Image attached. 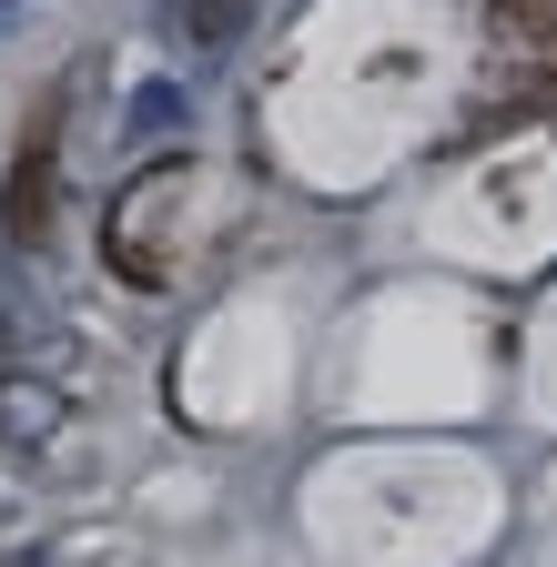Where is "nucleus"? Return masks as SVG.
Returning <instances> with one entry per match:
<instances>
[{
  "label": "nucleus",
  "instance_id": "obj_1",
  "mask_svg": "<svg viewBox=\"0 0 557 567\" xmlns=\"http://www.w3.org/2000/svg\"><path fill=\"white\" fill-rule=\"evenodd\" d=\"M51 142H61V92L31 112V132H21V153H11V203H0V213H11V244H41V224H51Z\"/></svg>",
  "mask_w": 557,
  "mask_h": 567
},
{
  "label": "nucleus",
  "instance_id": "obj_3",
  "mask_svg": "<svg viewBox=\"0 0 557 567\" xmlns=\"http://www.w3.org/2000/svg\"><path fill=\"white\" fill-rule=\"evenodd\" d=\"M244 21H254V0H173V31H183L193 51H224Z\"/></svg>",
  "mask_w": 557,
  "mask_h": 567
},
{
  "label": "nucleus",
  "instance_id": "obj_5",
  "mask_svg": "<svg viewBox=\"0 0 557 567\" xmlns=\"http://www.w3.org/2000/svg\"><path fill=\"white\" fill-rule=\"evenodd\" d=\"M0 567H41V557H0Z\"/></svg>",
  "mask_w": 557,
  "mask_h": 567
},
{
  "label": "nucleus",
  "instance_id": "obj_2",
  "mask_svg": "<svg viewBox=\"0 0 557 567\" xmlns=\"http://www.w3.org/2000/svg\"><path fill=\"white\" fill-rule=\"evenodd\" d=\"M61 436H72V405H61L51 385H31V375H11V385H0V446H61Z\"/></svg>",
  "mask_w": 557,
  "mask_h": 567
},
{
  "label": "nucleus",
  "instance_id": "obj_4",
  "mask_svg": "<svg viewBox=\"0 0 557 567\" xmlns=\"http://www.w3.org/2000/svg\"><path fill=\"white\" fill-rule=\"evenodd\" d=\"M11 11H21V0H0V31H11Z\"/></svg>",
  "mask_w": 557,
  "mask_h": 567
}]
</instances>
